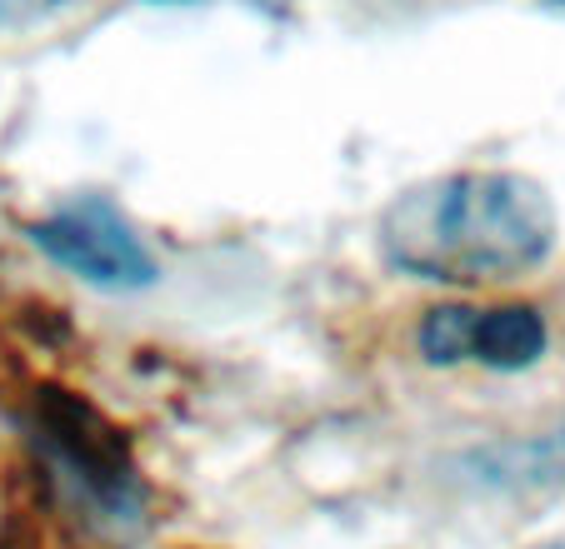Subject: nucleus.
<instances>
[{
    "mask_svg": "<svg viewBox=\"0 0 565 549\" xmlns=\"http://www.w3.org/2000/svg\"><path fill=\"white\" fill-rule=\"evenodd\" d=\"M535 549H565V535H555V539H545V545H535Z\"/></svg>",
    "mask_w": 565,
    "mask_h": 549,
    "instance_id": "6",
    "label": "nucleus"
},
{
    "mask_svg": "<svg viewBox=\"0 0 565 549\" xmlns=\"http://www.w3.org/2000/svg\"><path fill=\"white\" fill-rule=\"evenodd\" d=\"M41 430L45 444L55 450V465L65 480H75V489L90 505L106 509V519H126L136 515V470L120 460L110 430L100 424L96 410H86L71 395L45 390V410H41Z\"/></svg>",
    "mask_w": 565,
    "mask_h": 549,
    "instance_id": "4",
    "label": "nucleus"
},
{
    "mask_svg": "<svg viewBox=\"0 0 565 549\" xmlns=\"http://www.w3.org/2000/svg\"><path fill=\"white\" fill-rule=\"evenodd\" d=\"M416 349L426 365H480L495 375L535 370L551 349V320L535 305L501 300V305H436L420 315Z\"/></svg>",
    "mask_w": 565,
    "mask_h": 549,
    "instance_id": "3",
    "label": "nucleus"
},
{
    "mask_svg": "<svg viewBox=\"0 0 565 549\" xmlns=\"http://www.w3.org/2000/svg\"><path fill=\"white\" fill-rule=\"evenodd\" d=\"M146 6H195V0H146Z\"/></svg>",
    "mask_w": 565,
    "mask_h": 549,
    "instance_id": "7",
    "label": "nucleus"
},
{
    "mask_svg": "<svg viewBox=\"0 0 565 549\" xmlns=\"http://www.w3.org/2000/svg\"><path fill=\"white\" fill-rule=\"evenodd\" d=\"M531 6L545 15H555V21H565V0H531Z\"/></svg>",
    "mask_w": 565,
    "mask_h": 549,
    "instance_id": "5",
    "label": "nucleus"
},
{
    "mask_svg": "<svg viewBox=\"0 0 565 549\" xmlns=\"http://www.w3.org/2000/svg\"><path fill=\"white\" fill-rule=\"evenodd\" d=\"M561 245V211L525 170H450L395 191L375 215L385 270L446 290H501Z\"/></svg>",
    "mask_w": 565,
    "mask_h": 549,
    "instance_id": "1",
    "label": "nucleus"
},
{
    "mask_svg": "<svg viewBox=\"0 0 565 549\" xmlns=\"http://www.w3.org/2000/svg\"><path fill=\"white\" fill-rule=\"evenodd\" d=\"M31 245L65 270L71 280L106 295H130V290H150L160 280V265L140 225L120 211L110 195L81 191L55 201L41 220H31Z\"/></svg>",
    "mask_w": 565,
    "mask_h": 549,
    "instance_id": "2",
    "label": "nucleus"
}]
</instances>
